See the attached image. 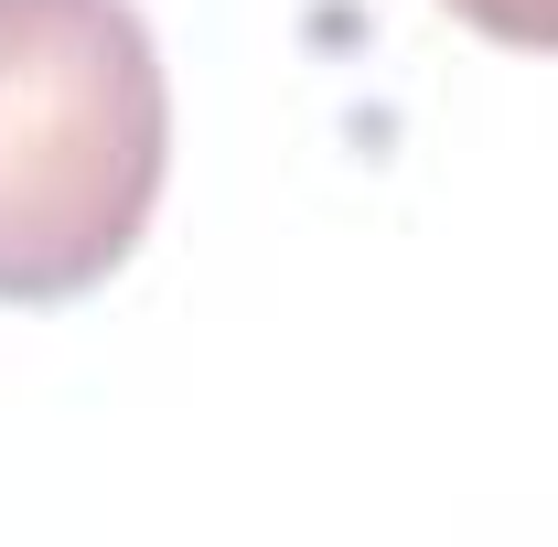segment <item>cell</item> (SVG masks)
<instances>
[{
    "mask_svg": "<svg viewBox=\"0 0 558 547\" xmlns=\"http://www.w3.org/2000/svg\"><path fill=\"white\" fill-rule=\"evenodd\" d=\"M172 161L130 0H0V301H75L140 247Z\"/></svg>",
    "mask_w": 558,
    "mask_h": 547,
    "instance_id": "6da1fadb",
    "label": "cell"
},
{
    "mask_svg": "<svg viewBox=\"0 0 558 547\" xmlns=\"http://www.w3.org/2000/svg\"><path fill=\"white\" fill-rule=\"evenodd\" d=\"M473 33L515 44V54H558V0H451Z\"/></svg>",
    "mask_w": 558,
    "mask_h": 547,
    "instance_id": "7a4b0ae2",
    "label": "cell"
}]
</instances>
